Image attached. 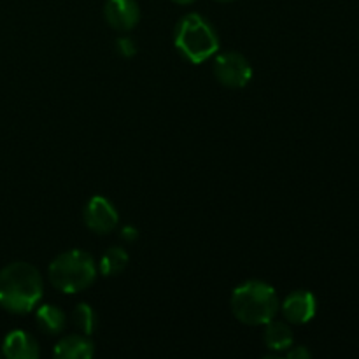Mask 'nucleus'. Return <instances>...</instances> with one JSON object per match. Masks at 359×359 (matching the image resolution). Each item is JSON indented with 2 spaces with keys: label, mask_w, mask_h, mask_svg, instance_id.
Listing matches in <instances>:
<instances>
[{
  "label": "nucleus",
  "mask_w": 359,
  "mask_h": 359,
  "mask_svg": "<svg viewBox=\"0 0 359 359\" xmlns=\"http://www.w3.org/2000/svg\"><path fill=\"white\" fill-rule=\"evenodd\" d=\"M172 2L179 4V6H189V4H193L195 0H172Z\"/></svg>",
  "instance_id": "nucleus-18"
},
{
  "label": "nucleus",
  "mask_w": 359,
  "mask_h": 359,
  "mask_svg": "<svg viewBox=\"0 0 359 359\" xmlns=\"http://www.w3.org/2000/svg\"><path fill=\"white\" fill-rule=\"evenodd\" d=\"M53 354L60 359H90L95 354V346L88 335L77 333L63 337L55 346Z\"/></svg>",
  "instance_id": "nucleus-10"
},
{
  "label": "nucleus",
  "mask_w": 359,
  "mask_h": 359,
  "mask_svg": "<svg viewBox=\"0 0 359 359\" xmlns=\"http://www.w3.org/2000/svg\"><path fill=\"white\" fill-rule=\"evenodd\" d=\"M214 77L223 86L238 90L252 79V67L244 55L237 51H226L216 56L212 67Z\"/></svg>",
  "instance_id": "nucleus-5"
},
{
  "label": "nucleus",
  "mask_w": 359,
  "mask_h": 359,
  "mask_svg": "<svg viewBox=\"0 0 359 359\" xmlns=\"http://www.w3.org/2000/svg\"><path fill=\"white\" fill-rule=\"evenodd\" d=\"M105 23L118 32H128L140 20L139 4L135 0H107L104 6Z\"/></svg>",
  "instance_id": "nucleus-8"
},
{
  "label": "nucleus",
  "mask_w": 359,
  "mask_h": 359,
  "mask_svg": "<svg viewBox=\"0 0 359 359\" xmlns=\"http://www.w3.org/2000/svg\"><path fill=\"white\" fill-rule=\"evenodd\" d=\"M121 238L126 242H135L139 238V231L133 226H123L121 230Z\"/></svg>",
  "instance_id": "nucleus-17"
},
{
  "label": "nucleus",
  "mask_w": 359,
  "mask_h": 359,
  "mask_svg": "<svg viewBox=\"0 0 359 359\" xmlns=\"http://www.w3.org/2000/svg\"><path fill=\"white\" fill-rule=\"evenodd\" d=\"M70 319H72L74 328L83 335L90 337L97 328V314L88 304H77L70 314Z\"/></svg>",
  "instance_id": "nucleus-14"
},
{
  "label": "nucleus",
  "mask_w": 359,
  "mask_h": 359,
  "mask_svg": "<svg viewBox=\"0 0 359 359\" xmlns=\"http://www.w3.org/2000/svg\"><path fill=\"white\" fill-rule=\"evenodd\" d=\"M231 312L248 326H263L276 318L280 302L276 290L263 280H245L231 293Z\"/></svg>",
  "instance_id": "nucleus-2"
},
{
  "label": "nucleus",
  "mask_w": 359,
  "mask_h": 359,
  "mask_svg": "<svg viewBox=\"0 0 359 359\" xmlns=\"http://www.w3.org/2000/svg\"><path fill=\"white\" fill-rule=\"evenodd\" d=\"M35 321L37 326L48 335H58L63 332L67 325L65 312L60 307L51 304H44L41 307H35Z\"/></svg>",
  "instance_id": "nucleus-12"
},
{
  "label": "nucleus",
  "mask_w": 359,
  "mask_h": 359,
  "mask_svg": "<svg viewBox=\"0 0 359 359\" xmlns=\"http://www.w3.org/2000/svg\"><path fill=\"white\" fill-rule=\"evenodd\" d=\"M216 2H223V4H226V2H233V0H216Z\"/></svg>",
  "instance_id": "nucleus-19"
},
{
  "label": "nucleus",
  "mask_w": 359,
  "mask_h": 359,
  "mask_svg": "<svg viewBox=\"0 0 359 359\" xmlns=\"http://www.w3.org/2000/svg\"><path fill=\"white\" fill-rule=\"evenodd\" d=\"M284 319L291 325H307L314 319L316 311H318V302L311 291L297 290L287 294L280 304Z\"/></svg>",
  "instance_id": "nucleus-7"
},
{
  "label": "nucleus",
  "mask_w": 359,
  "mask_h": 359,
  "mask_svg": "<svg viewBox=\"0 0 359 359\" xmlns=\"http://www.w3.org/2000/svg\"><path fill=\"white\" fill-rule=\"evenodd\" d=\"M311 356H312V353L304 346H291L290 349L286 351L287 359H309Z\"/></svg>",
  "instance_id": "nucleus-16"
},
{
  "label": "nucleus",
  "mask_w": 359,
  "mask_h": 359,
  "mask_svg": "<svg viewBox=\"0 0 359 359\" xmlns=\"http://www.w3.org/2000/svg\"><path fill=\"white\" fill-rule=\"evenodd\" d=\"M174 46L186 62L198 65L219 51V37L202 14L189 13L175 25Z\"/></svg>",
  "instance_id": "nucleus-3"
},
{
  "label": "nucleus",
  "mask_w": 359,
  "mask_h": 359,
  "mask_svg": "<svg viewBox=\"0 0 359 359\" xmlns=\"http://www.w3.org/2000/svg\"><path fill=\"white\" fill-rule=\"evenodd\" d=\"M44 294L41 272L27 262L9 263L0 270V307L13 314L35 311Z\"/></svg>",
  "instance_id": "nucleus-1"
},
{
  "label": "nucleus",
  "mask_w": 359,
  "mask_h": 359,
  "mask_svg": "<svg viewBox=\"0 0 359 359\" xmlns=\"http://www.w3.org/2000/svg\"><path fill=\"white\" fill-rule=\"evenodd\" d=\"M263 332V342H265L266 349L273 351V353H286L291 346H293V332L287 326V323L283 321H269Z\"/></svg>",
  "instance_id": "nucleus-11"
},
{
  "label": "nucleus",
  "mask_w": 359,
  "mask_h": 359,
  "mask_svg": "<svg viewBox=\"0 0 359 359\" xmlns=\"http://www.w3.org/2000/svg\"><path fill=\"white\" fill-rule=\"evenodd\" d=\"M83 221L88 230L95 233H109L118 226V210L104 196H93L86 202L83 209Z\"/></svg>",
  "instance_id": "nucleus-6"
},
{
  "label": "nucleus",
  "mask_w": 359,
  "mask_h": 359,
  "mask_svg": "<svg viewBox=\"0 0 359 359\" xmlns=\"http://www.w3.org/2000/svg\"><path fill=\"white\" fill-rule=\"evenodd\" d=\"M126 265H128V252L123 248L114 245V248H109L107 251L102 255L97 269L102 276L114 277L119 276V273L126 269Z\"/></svg>",
  "instance_id": "nucleus-13"
},
{
  "label": "nucleus",
  "mask_w": 359,
  "mask_h": 359,
  "mask_svg": "<svg viewBox=\"0 0 359 359\" xmlns=\"http://www.w3.org/2000/svg\"><path fill=\"white\" fill-rule=\"evenodd\" d=\"M116 53L123 58H132L137 55V42L132 37L125 35V37H118L114 42Z\"/></svg>",
  "instance_id": "nucleus-15"
},
{
  "label": "nucleus",
  "mask_w": 359,
  "mask_h": 359,
  "mask_svg": "<svg viewBox=\"0 0 359 359\" xmlns=\"http://www.w3.org/2000/svg\"><path fill=\"white\" fill-rule=\"evenodd\" d=\"M98 269L86 251L72 249L56 256L48 269L53 286L65 294H76L88 290L97 279Z\"/></svg>",
  "instance_id": "nucleus-4"
},
{
  "label": "nucleus",
  "mask_w": 359,
  "mask_h": 359,
  "mask_svg": "<svg viewBox=\"0 0 359 359\" xmlns=\"http://www.w3.org/2000/svg\"><path fill=\"white\" fill-rule=\"evenodd\" d=\"M2 353L9 359H35L39 358L41 351L34 337L23 330H14L4 339Z\"/></svg>",
  "instance_id": "nucleus-9"
}]
</instances>
